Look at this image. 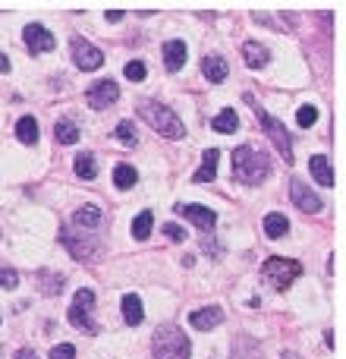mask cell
<instances>
[{
    "label": "cell",
    "mask_w": 346,
    "mask_h": 359,
    "mask_svg": "<svg viewBox=\"0 0 346 359\" xmlns=\"http://www.w3.org/2000/svg\"><path fill=\"white\" fill-rule=\"evenodd\" d=\"M265 233H268L271 240L286 237V233H290V221H286L284 215H277V211H271V215L265 217Z\"/></svg>",
    "instance_id": "obj_22"
},
{
    "label": "cell",
    "mask_w": 346,
    "mask_h": 359,
    "mask_svg": "<svg viewBox=\"0 0 346 359\" xmlns=\"http://www.w3.org/2000/svg\"><path fill=\"white\" fill-rule=\"evenodd\" d=\"M309 167H312V176L318 186H331L334 183V174H331V161H327L325 155H315L312 161H309Z\"/></svg>",
    "instance_id": "obj_20"
},
{
    "label": "cell",
    "mask_w": 346,
    "mask_h": 359,
    "mask_svg": "<svg viewBox=\"0 0 346 359\" xmlns=\"http://www.w3.org/2000/svg\"><path fill=\"white\" fill-rule=\"evenodd\" d=\"M73 60H76V67L79 69H98L104 63V54L101 51L95 48V44H92V41H82V38H76L73 41Z\"/></svg>",
    "instance_id": "obj_9"
},
{
    "label": "cell",
    "mask_w": 346,
    "mask_h": 359,
    "mask_svg": "<svg viewBox=\"0 0 346 359\" xmlns=\"http://www.w3.org/2000/svg\"><path fill=\"white\" fill-rule=\"evenodd\" d=\"M151 227H155V215H151V211H139V217L132 221V237H136V240H148L151 237Z\"/></svg>",
    "instance_id": "obj_26"
},
{
    "label": "cell",
    "mask_w": 346,
    "mask_h": 359,
    "mask_svg": "<svg viewBox=\"0 0 346 359\" xmlns=\"http://www.w3.org/2000/svg\"><path fill=\"white\" fill-rule=\"evenodd\" d=\"M123 19V10H107V22H120Z\"/></svg>",
    "instance_id": "obj_36"
},
{
    "label": "cell",
    "mask_w": 346,
    "mask_h": 359,
    "mask_svg": "<svg viewBox=\"0 0 346 359\" xmlns=\"http://www.w3.org/2000/svg\"><path fill=\"white\" fill-rule=\"evenodd\" d=\"M177 215H183L186 221H192L196 227H202V231H211L214 224H218V215L211 208H205V205H177Z\"/></svg>",
    "instance_id": "obj_11"
},
{
    "label": "cell",
    "mask_w": 346,
    "mask_h": 359,
    "mask_svg": "<svg viewBox=\"0 0 346 359\" xmlns=\"http://www.w3.org/2000/svg\"><path fill=\"white\" fill-rule=\"evenodd\" d=\"M63 243L69 246V252H73L76 258H92L98 252V243L92 237H82V233H73L67 227V231H63Z\"/></svg>",
    "instance_id": "obj_12"
},
{
    "label": "cell",
    "mask_w": 346,
    "mask_h": 359,
    "mask_svg": "<svg viewBox=\"0 0 346 359\" xmlns=\"http://www.w3.org/2000/svg\"><path fill=\"white\" fill-rule=\"evenodd\" d=\"M139 117H142L155 133H161V136H167V139L186 136V123L170 108H164V104H157V101H139Z\"/></svg>",
    "instance_id": "obj_2"
},
{
    "label": "cell",
    "mask_w": 346,
    "mask_h": 359,
    "mask_svg": "<svg viewBox=\"0 0 346 359\" xmlns=\"http://www.w3.org/2000/svg\"><path fill=\"white\" fill-rule=\"evenodd\" d=\"M16 284H19V274H16L13 268H0V287H7V290H13Z\"/></svg>",
    "instance_id": "obj_33"
},
{
    "label": "cell",
    "mask_w": 346,
    "mask_h": 359,
    "mask_svg": "<svg viewBox=\"0 0 346 359\" xmlns=\"http://www.w3.org/2000/svg\"><path fill=\"white\" fill-rule=\"evenodd\" d=\"M164 233H167L173 243H183V240H186V231L180 227V224H164Z\"/></svg>",
    "instance_id": "obj_35"
},
{
    "label": "cell",
    "mask_w": 346,
    "mask_h": 359,
    "mask_svg": "<svg viewBox=\"0 0 346 359\" xmlns=\"http://www.w3.org/2000/svg\"><path fill=\"white\" fill-rule=\"evenodd\" d=\"M136 180H139V174H136V167H129V164H120V167L114 170L116 190H132V186H136Z\"/></svg>",
    "instance_id": "obj_27"
},
{
    "label": "cell",
    "mask_w": 346,
    "mask_h": 359,
    "mask_svg": "<svg viewBox=\"0 0 346 359\" xmlns=\"http://www.w3.org/2000/svg\"><path fill=\"white\" fill-rule=\"evenodd\" d=\"M268 48H261V44H258V41H245L243 44V60L249 63L252 69H258V67H265L268 63Z\"/></svg>",
    "instance_id": "obj_18"
},
{
    "label": "cell",
    "mask_w": 346,
    "mask_h": 359,
    "mask_svg": "<svg viewBox=\"0 0 346 359\" xmlns=\"http://www.w3.org/2000/svg\"><path fill=\"white\" fill-rule=\"evenodd\" d=\"M315 120H318V108H315V104H302V108L296 110V123H299L302 129L315 126Z\"/></svg>",
    "instance_id": "obj_31"
},
{
    "label": "cell",
    "mask_w": 346,
    "mask_h": 359,
    "mask_svg": "<svg viewBox=\"0 0 346 359\" xmlns=\"http://www.w3.org/2000/svg\"><path fill=\"white\" fill-rule=\"evenodd\" d=\"M76 176H82V180H95L98 176V161H95V155H79L76 158Z\"/></svg>",
    "instance_id": "obj_24"
},
{
    "label": "cell",
    "mask_w": 346,
    "mask_h": 359,
    "mask_svg": "<svg viewBox=\"0 0 346 359\" xmlns=\"http://www.w3.org/2000/svg\"><path fill=\"white\" fill-rule=\"evenodd\" d=\"M255 120L265 126V133H268V139L274 142V149L280 151V158H284L286 164H293V139H290V133H286V126L280 120H274L268 110H261V108H255Z\"/></svg>",
    "instance_id": "obj_5"
},
{
    "label": "cell",
    "mask_w": 346,
    "mask_h": 359,
    "mask_svg": "<svg viewBox=\"0 0 346 359\" xmlns=\"http://www.w3.org/2000/svg\"><path fill=\"white\" fill-rule=\"evenodd\" d=\"M233 359H261V350H258L255 340H239L233 347Z\"/></svg>",
    "instance_id": "obj_28"
},
{
    "label": "cell",
    "mask_w": 346,
    "mask_h": 359,
    "mask_svg": "<svg viewBox=\"0 0 346 359\" xmlns=\"http://www.w3.org/2000/svg\"><path fill=\"white\" fill-rule=\"evenodd\" d=\"M22 35H26V48L32 51V54H48V51H54V44H57L54 35H51L44 26H38V22H28Z\"/></svg>",
    "instance_id": "obj_8"
},
{
    "label": "cell",
    "mask_w": 346,
    "mask_h": 359,
    "mask_svg": "<svg viewBox=\"0 0 346 359\" xmlns=\"http://www.w3.org/2000/svg\"><path fill=\"white\" fill-rule=\"evenodd\" d=\"M0 73H10V57L0 54Z\"/></svg>",
    "instance_id": "obj_38"
},
{
    "label": "cell",
    "mask_w": 346,
    "mask_h": 359,
    "mask_svg": "<svg viewBox=\"0 0 346 359\" xmlns=\"http://www.w3.org/2000/svg\"><path fill=\"white\" fill-rule=\"evenodd\" d=\"M16 136H19L22 145L38 142V123H35V117H22V120L16 123Z\"/></svg>",
    "instance_id": "obj_23"
},
{
    "label": "cell",
    "mask_w": 346,
    "mask_h": 359,
    "mask_svg": "<svg viewBox=\"0 0 346 359\" xmlns=\"http://www.w3.org/2000/svg\"><path fill=\"white\" fill-rule=\"evenodd\" d=\"M116 98H120V85H116L114 79H101V82H95V85H89V92H85V101H89L92 110L110 108Z\"/></svg>",
    "instance_id": "obj_7"
},
{
    "label": "cell",
    "mask_w": 346,
    "mask_h": 359,
    "mask_svg": "<svg viewBox=\"0 0 346 359\" xmlns=\"http://www.w3.org/2000/svg\"><path fill=\"white\" fill-rule=\"evenodd\" d=\"M51 359H76V347L73 344H57L51 350Z\"/></svg>",
    "instance_id": "obj_34"
},
{
    "label": "cell",
    "mask_w": 346,
    "mask_h": 359,
    "mask_svg": "<svg viewBox=\"0 0 346 359\" xmlns=\"http://www.w3.org/2000/svg\"><path fill=\"white\" fill-rule=\"evenodd\" d=\"M38 281H41V293H48V297H54V293H60V290H63V278H60V274H48V272H41V274H38Z\"/></svg>",
    "instance_id": "obj_29"
},
{
    "label": "cell",
    "mask_w": 346,
    "mask_h": 359,
    "mask_svg": "<svg viewBox=\"0 0 346 359\" xmlns=\"http://www.w3.org/2000/svg\"><path fill=\"white\" fill-rule=\"evenodd\" d=\"M92 306H95V293L89 287H82L76 293L73 306H69V325L79 328V331H89V334H98V325L92 322Z\"/></svg>",
    "instance_id": "obj_6"
},
{
    "label": "cell",
    "mask_w": 346,
    "mask_h": 359,
    "mask_svg": "<svg viewBox=\"0 0 346 359\" xmlns=\"http://www.w3.org/2000/svg\"><path fill=\"white\" fill-rule=\"evenodd\" d=\"M123 319H126V325H142L145 309L136 293H126V297H123Z\"/></svg>",
    "instance_id": "obj_17"
},
{
    "label": "cell",
    "mask_w": 346,
    "mask_h": 359,
    "mask_svg": "<svg viewBox=\"0 0 346 359\" xmlns=\"http://www.w3.org/2000/svg\"><path fill=\"white\" fill-rule=\"evenodd\" d=\"M16 359H38V353H35V350H19V353H16Z\"/></svg>",
    "instance_id": "obj_37"
},
{
    "label": "cell",
    "mask_w": 346,
    "mask_h": 359,
    "mask_svg": "<svg viewBox=\"0 0 346 359\" xmlns=\"http://www.w3.org/2000/svg\"><path fill=\"white\" fill-rule=\"evenodd\" d=\"M218 158H220L218 149L205 151V155H202V167L196 170V176H192V180H196V183H211V180L218 176Z\"/></svg>",
    "instance_id": "obj_16"
},
{
    "label": "cell",
    "mask_w": 346,
    "mask_h": 359,
    "mask_svg": "<svg viewBox=\"0 0 346 359\" xmlns=\"http://www.w3.org/2000/svg\"><path fill=\"white\" fill-rule=\"evenodd\" d=\"M236 126H239L236 110H220V114L211 120V129H218V133H236Z\"/></svg>",
    "instance_id": "obj_25"
},
{
    "label": "cell",
    "mask_w": 346,
    "mask_h": 359,
    "mask_svg": "<svg viewBox=\"0 0 346 359\" xmlns=\"http://www.w3.org/2000/svg\"><path fill=\"white\" fill-rule=\"evenodd\" d=\"M101 221H104V211L98 208V205H82V208L73 215V224L82 227V231H95Z\"/></svg>",
    "instance_id": "obj_15"
},
{
    "label": "cell",
    "mask_w": 346,
    "mask_h": 359,
    "mask_svg": "<svg viewBox=\"0 0 346 359\" xmlns=\"http://www.w3.org/2000/svg\"><path fill=\"white\" fill-rule=\"evenodd\" d=\"M202 73H205V79H211V82H224L227 79V63H224V57H205L202 60Z\"/></svg>",
    "instance_id": "obj_19"
},
{
    "label": "cell",
    "mask_w": 346,
    "mask_h": 359,
    "mask_svg": "<svg viewBox=\"0 0 346 359\" xmlns=\"http://www.w3.org/2000/svg\"><path fill=\"white\" fill-rule=\"evenodd\" d=\"M290 199H293V205H296L299 211H306V215L321 211V199L315 196L312 186H306L302 180H293V183H290Z\"/></svg>",
    "instance_id": "obj_10"
},
{
    "label": "cell",
    "mask_w": 346,
    "mask_h": 359,
    "mask_svg": "<svg viewBox=\"0 0 346 359\" xmlns=\"http://www.w3.org/2000/svg\"><path fill=\"white\" fill-rule=\"evenodd\" d=\"M54 136H57V142H60V145H76L82 133H79V126H76L73 120H57Z\"/></svg>",
    "instance_id": "obj_21"
},
{
    "label": "cell",
    "mask_w": 346,
    "mask_h": 359,
    "mask_svg": "<svg viewBox=\"0 0 346 359\" xmlns=\"http://www.w3.org/2000/svg\"><path fill=\"white\" fill-rule=\"evenodd\" d=\"M114 136L120 139L123 145H129V149H132V145H136V126H132V120H120V123H116Z\"/></svg>",
    "instance_id": "obj_30"
},
{
    "label": "cell",
    "mask_w": 346,
    "mask_h": 359,
    "mask_svg": "<svg viewBox=\"0 0 346 359\" xmlns=\"http://www.w3.org/2000/svg\"><path fill=\"white\" fill-rule=\"evenodd\" d=\"M151 350H155V359H189L192 344L180 325H161L155 331Z\"/></svg>",
    "instance_id": "obj_3"
},
{
    "label": "cell",
    "mask_w": 346,
    "mask_h": 359,
    "mask_svg": "<svg viewBox=\"0 0 346 359\" xmlns=\"http://www.w3.org/2000/svg\"><path fill=\"white\" fill-rule=\"evenodd\" d=\"M186 41H180V38H173V41H167L164 44V67L170 69V73H177V69H183V63H186Z\"/></svg>",
    "instance_id": "obj_14"
},
{
    "label": "cell",
    "mask_w": 346,
    "mask_h": 359,
    "mask_svg": "<svg viewBox=\"0 0 346 359\" xmlns=\"http://www.w3.org/2000/svg\"><path fill=\"white\" fill-rule=\"evenodd\" d=\"M192 328H198V331H211V328H218L220 322H224V309L220 306H205V309H196L189 315Z\"/></svg>",
    "instance_id": "obj_13"
},
{
    "label": "cell",
    "mask_w": 346,
    "mask_h": 359,
    "mask_svg": "<svg viewBox=\"0 0 346 359\" xmlns=\"http://www.w3.org/2000/svg\"><path fill=\"white\" fill-rule=\"evenodd\" d=\"M233 176H236L239 183L245 186H258L261 180H268V174H271V164H268L265 155H258L252 145H239V149H233Z\"/></svg>",
    "instance_id": "obj_1"
},
{
    "label": "cell",
    "mask_w": 346,
    "mask_h": 359,
    "mask_svg": "<svg viewBox=\"0 0 346 359\" xmlns=\"http://www.w3.org/2000/svg\"><path fill=\"white\" fill-rule=\"evenodd\" d=\"M302 274V265L293 262V258H284V256H271L265 265H261V281L274 290H286L293 281Z\"/></svg>",
    "instance_id": "obj_4"
},
{
    "label": "cell",
    "mask_w": 346,
    "mask_h": 359,
    "mask_svg": "<svg viewBox=\"0 0 346 359\" xmlns=\"http://www.w3.org/2000/svg\"><path fill=\"white\" fill-rule=\"evenodd\" d=\"M126 79H132V82H142L145 79V63L142 60H132V63H126Z\"/></svg>",
    "instance_id": "obj_32"
}]
</instances>
